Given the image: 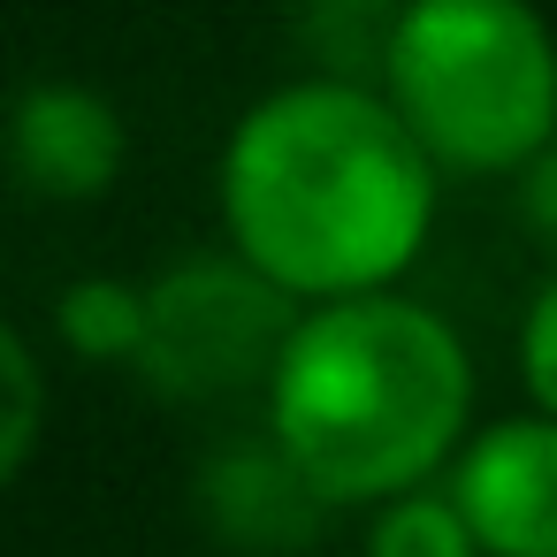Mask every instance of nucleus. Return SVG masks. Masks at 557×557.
<instances>
[{
  "label": "nucleus",
  "mask_w": 557,
  "mask_h": 557,
  "mask_svg": "<svg viewBox=\"0 0 557 557\" xmlns=\"http://www.w3.org/2000/svg\"><path fill=\"white\" fill-rule=\"evenodd\" d=\"M519 214H527V230H534V237H549V245H557V138L519 169Z\"/></svg>",
  "instance_id": "f8f14e48"
},
{
  "label": "nucleus",
  "mask_w": 557,
  "mask_h": 557,
  "mask_svg": "<svg viewBox=\"0 0 557 557\" xmlns=\"http://www.w3.org/2000/svg\"><path fill=\"white\" fill-rule=\"evenodd\" d=\"M519 374H527L534 412L557 420V283H542V298L527 306V329H519Z\"/></svg>",
  "instance_id": "9b49d317"
},
{
  "label": "nucleus",
  "mask_w": 557,
  "mask_h": 557,
  "mask_svg": "<svg viewBox=\"0 0 557 557\" xmlns=\"http://www.w3.org/2000/svg\"><path fill=\"white\" fill-rule=\"evenodd\" d=\"M54 321H62V344L85 359H138L146 351V283L85 275L54 298Z\"/></svg>",
  "instance_id": "6e6552de"
},
{
  "label": "nucleus",
  "mask_w": 557,
  "mask_h": 557,
  "mask_svg": "<svg viewBox=\"0 0 557 557\" xmlns=\"http://www.w3.org/2000/svg\"><path fill=\"white\" fill-rule=\"evenodd\" d=\"M0 374H9V428H0V473H24V466H32V450H39V405H47V389H39V359H32V336H24V329L0 336Z\"/></svg>",
  "instance_id": "9d476101"
},
{
  "label": "nucleus",
  "mask_w": 557,
  "mask_h": 557,
  "mask_svg": "<svg viewBox=\"0 0 557 557\" xmlns=\"http://www.w3.org/2000/svg\"><path fill=\"white\" fill-rule=\"evenodd\" d=\"M230 245L298 306L389 290L435 222V161L389 92L306 77L268 92L222 153Z\"/></svg>",
  "instance_id": "f257e3e1"
},
{
  "label": "nucleus",
  "mask_w": 557,
  "mask_h": 557,
  "mask_svg": "<svg viewBox=\"0 0 557 557\" xmlns=\"http://www.w3.org/2000/svg\"><path fill=\"white\" fill-rule=\"evenodd\" d=\"M298 329V298L268 283L237 245L199 252L146 283V351L138 374L161 397L207 405L252 382H275V359Z\"/></svg>",
  "instance_id": "20e7f679"
},
{
  "label": "nucleus",
  "mask_w": 557,
  "mask_h": 557,
  "mask_svg": "<svg viewBox=\"0 0 557 557\" xmlns=\"http://www.w3.org/2000/svg\"><path fill=\"white\" fill-rule=\"evenodd\" d=\"M382 85L428 161L458 176L527 169L557 138V39L527 0H412Z\"/></svg>",
  "instance_id": "7ed1b4c3"
},
{
  "label": "nucleus",
  "mask_w": 557,
  "mask_h": 557,
  "mask_svg": "<svg viewBox=\"0 0 557 557\" xmlns=\"http://www.w3.org/2000/svg\"><path fill=\"white\" fill-rule=\"evenodd\" d=\"M450 496L488 557H557V420L527 412L481 428L450 466Z\"/></svg>",
  "instance_id": "39448f33"
},
{
  "label": "nucleus",
  "mask_w": 557,
  "mask_h": 557,
  "mask_svg": "<svg viewBox=\"0 0 557 557\" xmlns=\"http://www.w3.org/2000/svg\"><path fill=\"white\" fill-rule=\"evenodd\" d=\"M16 176L39 199H100L123 176V115L92 85H32L16 100Z\"/></svg>",
  "instance_id": "0eeeda50"
},
{
  "label": "nucleus",
  "mask_w": 557,
  "mask_h": 557,
  "mask_svg": "<svg viewBox=\"0 0 557 557\" xmlns=\"http://www.w3.org/2000/svg\"><path fill=\"white\" fill-rule=\"evenodd\" d=\"M466 412L473 359L458 329L397 290L298 313L268 382V435L329 488V504L420 488L466 443Z\"/></svg>",
  "instance_id": "f03ea898"
},
{
  "label": "nucleus",
  "mask_w": 557,
  "mask_h": 557,
  "mask_svg": "<svg viewBox=\"0 0 557 557\" xmlns=\"http://www.w3.org/2000/svg\"><path fill=\"white\" fill-rule=\"evenodd\" d=\"M199 511H207V527H214L230 549H245V557H290L298 542L321 534L329 488H321L275 435H260V443H230V450L207 458V473H199Z\"/></svg>",
  "instance_id": "423d86ee"
},
{
  "label": "nucleus",
  "mask_w": 557,
  "mask_h": 557,
  "mask_svg": "<svg viewBox=\"0 0 557 557\" xmlns=\"http://www.w3.org/2000/svg\"><path fill=\"white\" fill-rule=\"evenodd\" d=\"M367 557H488L466 504L443 488H405L374 511V534H367Z\"/></svg>",
  "instance_id": "1a4fd4ad"
}]
</instances>
